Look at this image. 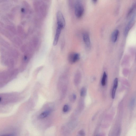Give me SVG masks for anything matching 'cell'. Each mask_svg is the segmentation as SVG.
I'll use <instances>...</instances> for the list:
<instances>
[{"label":"cell","instance_id":"obj_1","mask_svg":"<svg viewBox=\"0 0 136 136\" xmlns=\"http://www.w3.org/2000/svg\"><path fill=\"white\" fill-rule=\"evenodd\" d=\"M84 10V8L82 2L79 1L75 2V13L76 16L77 18H80L82 16Z\"/></svg>","mask_w":136,"mask_h":136},{"label":"cell","instance_id":"obj_2","mask_svg":"<svg viewBox=\"0 0 136 136\" xmlns=\"http://www.w3.org/2000/svg\"><path fill=\"white\" fill-rule=\"evenodd\" d=\"M57 27L62 29L64 28L65 25V20L62 12L58 11L57 13Z\"/></svg>","mask_w":136,"mask_h":136},{"label":"cell","instance_id":"obj_3","mask_svg":"<svg viewBox=\"0 0 136 136\" xmlns=\"http://www.w3.org/2000/svg\"><path fill=\"white\" fill-rule=\"evenodd\" d=\"M80 59L79 54L75 53H70L68 57L69 62L71 63H74L76 62Z\"/></svg>","mask_w":136,"mask_h":136},{"label":"cell","instance_id":"obj_4","mask_svg":"<svg viewBox=\"0 0 136 136\" xmlns=\"http://www.w3.org/2000/svg\"><path fill=\"white\" fill-rule=\"evenodd\" d=\"M83 38L86 46L88 48H89L91 42L89 34L87 32L84 33L83 34Z\"/></svg>","mask_w":136,"mask_h":136},{"label":"cell","instance_id":"obj_5","mask_svg":"<svg viewBox=\"0 0 136 136\" xmlns=\"http://www.w3.org/2000/svg\"><path fill=\"white\" fill-rule=\"evenodd\" d=\"M62 29L59 27H57V28L56 33L55 35L53 42V45L55 46L57 45L59 40L60 35Z\"/></svg>","mask_w":136,"mask_h":136},{"label":"cell","instance_id":"obj_6","mask_svg":"<svg viewBox=\"0 0 136 136\" xmlns=\"http://www.w3.org/2000/svg\"><path fill=\"white\" fill-rule=\"evenodd\" d=\"M135 16L133 17L129 22L128 23L124 31V34L125 36H127L129 33V30L132 28V26L134 25L135 22Z\"/></svg>","mask_w":136,"mask_h":136},{"label":"cell","instance_id":"obj_7","mask_svg":"<svg viewBox=\"0 0 136 136\" xmlns=\"http://www.w3.org/2000/svg\"><path fill=\"white\" fill-rule=\"evenodd\" d=\"M118 85V79L117 78H115L114 82L112 92V97L114 99L115 98L116 91Z\"/></svg>","mask_w":136,"mask_h":136},{"label":"cell","instance_id":"obj_8","mask_svg":"<svg viewBox=\"0 0 136 136\" xmlns=\"http://www.w3.org/2000/svg\"><path fill=\"white\" fill-rule=\"evenodd\" d=\"M119 31L118 30H115L112 33L111 36V41L113 43L116 42L119 35Z\"/></svg>","mask_w":136,"mask_h":136},{"label":"cell","instance_id":"obj_9","mask_svg":"<svg viewBox=\"0 0 136 136\" xmlns=\"http://www.w3.org/2000/svg\"><path fill=\"white\" fill-rule=\"evenodd\" d=\"M51 112V110H48L44 111L39 115L38 118L40 119H43L48 116Z\"/></svg>","mask_w":136,"mask_h":136},{"label":"cell","instance_id":"obj_10","mask_svg":"<svg viewBox=\"0 0 136 136\" xmlns=\"http://www.w3.org/2000/svg\"><path fill=\"white\" fill-rule=\"evenodd\" d=\"M136 11V4H135L129 10L128 14V17H130L133 15V17L135 16V12Z\"/></svg>","mask_w":136,"mask_h":136},{"label":"cell","instance_id":"obj_11","mask_svg":"<svg viewBox=\"0 0 136 136\" xmlns=\"http://www.w3.org/2000/svg\"><path fill=\"white\" fill-rule=\"evenodd\" d=\"M107 78V75L106 73L104 72L103 73L102 78L101 81V84L102 86H105L106 83V81Z\"/></svg>","mask_w":136,"mask_h":136},{"label":"cell","instance_id":"obj_12","mask_svg":"<svg viewBox=\"0 0 136 136\" xmlns=\"http://www.w3.org/2000/svg\"><path fill=\"white\" fill-rule=\"evenodd\" d=\"M136 104V99L135 98H133L130 102L129 106L131 109L134 108Z\"/></svg>","mask_w":136,"mask_h":136},{"label":"cell","instance_id":"obj_13","mask_svg":"<svg viewBox=\"0 0 136 136\" xmlns=\"http://www.w3.org/2000/svg\"><path fill=\"white\" fill-rule=\"evenodd\" d=\"M86 93V88L83 87L81 89L80 91V95L81 96H84Z\"/></svg>","mask_w":136,"mask_h":136},{"label":"cell","instance_id":"obj_14","mask_svg":"<svg viewBox=\"0 0 136 136\" xmlns=\"http://www.w3.org/2000/svg\"><path fill=\"white\" fill-rule=\"evenodd\" d=\"M69 107L68 105H65L63 108V111L64 112H66L69 111Z\"/></svg>","mask_w":136,"mask_h":136},{"label":"cell","instance_id":"obj_15","mask_svg":"<svg viewBox=\"0 0 136 136\" xmlns=\"http://www.w3.org/2000/svg\"><path fill=\"white\" fill-rule=\"evenodd\" d=\"M121 128H119L118 129L116 134V136H120L121 135Z\"/></svg>","mask_w":136,"mask_h":136},{"label":"cell","instance_id":"obj_16","mask_svg":"<svg viewBox=\"0 0 136 136\" xmlns=\"http://www.w3.org/2000/svg\"><path fill=\"white\" fill-rule=\"evenodd\" d=\"M1 136H15V135L14 134H10L2 135Z\"/></svg>","mask_w":136,"mask_h":136},{"label":"cell","instance_id":"obj_17","mask_svg":"<svg viewBox=\"0 0 136 136\" xmlns=\"http://www.w3.org/2000/svg\"><path fill=\"white\" fill-rule=\"evenodd\" d=\"M73 99L74 100H75L76 99V96L75 95H73L72 96Z\"/></svg>","mask_w":136,"mask_h":136},{"label":"cell","instance_id":"obj_18","mask_svg":"<svg viewBox=\"0 0 136 136\" xmlns=\"http://www.w3.org/2000/svg\"><path fill=\"white\" fill-rule=\"evenodd\" d=\"M97 0H92V2L93 3L95 4L97 2Z\"/></svg>","mask_w":136,"mask_h":136}]
</instances>
